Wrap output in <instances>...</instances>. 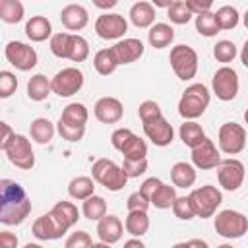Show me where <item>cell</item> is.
I'll use <instances>...</instances> for the list:
<instances>
[{
  "label": "cell",
  "instance_id": "obj_43",
  "mask_svg": "<svg viewBox=\"0 0 248 248\" xmlns=\"http://www.w3.org/2000/svg\"><path fill=\"white\" fill-rule=\"evenodd\" d=\"M172 213H174V217H178L182 221H190V219L196 217V211H194L192 202H190L188 196H178L176 198V202L172 205Z\"/></svg>",
  "mask_w": 248,
  "mask_h": 248
},
{
  "label": "cell",
  "instance_id": "obj_41",
  "mask_svg": "<svg viewBox=\"0 0 248 248\" xmlns=\"http://www.w3.org/2000/svg\"><path fill=\"white\" fill-rule=\"evenodd\" d=\"M70 35L72 33H66V31H60V33H54L50 37V52L56 56V58H68V45H70Z\"/></svg>",
  "mask_w": 248,
  "mask_h": 248
},
{
  "label": "cell",
  "instance_id": "obj_35",
  "mask_svg": "<svg viewBox=\"0 0 248 248\" xmlns=\"http://www.w3.org/2000/svg\"><path fill=\"white\" fill-rule=\"evenodd\" d=\"M23 14L25 8L19 0H0V19L4 23H19Z\"/></svg>",
  "mask_w": 248,
  "mask_h": 248
},
{
  "label": "cell",
  "instance_id": "obj_60",
  "mask_svg": "<svg viewBox=\"0 0 248 248\" xmlns=\"http://www.w3.org/2000/svg\"><path fill=\"white\" fill-rule=\"evenodd\" d=\"M23 248H43V246H41V244H37V242H27Z\"/></svg>",
  "mask_w": 248,
  "mask_h": 248
},
{
  "label": "cell",
  "instance_id": "obj_53",
  "mask_svg": "<svg viewBox=\"0 0 248 248\" xmlns=\"http://www.w3.org/2000/svg\"><path fill=\"white\" fill-rule=\"evenodd\" d=\"M0 248H17V236L10 231L0 232Z\"/></svg>",
  "mask_w": 248,
  "mask_h": 248
},
{
  "label": "cell",
  "instance_id": "obj_2",
  "mask_svg": "<svg viewBox=\"0 0 248 248\" xmlns=\"http://www.w3.org/2000/svg\"><path fill=\"white\" fill-rule=\"evenodd\" d=\"M209 101H211L209 89L203 83H192L184 89L178 101V114L184 120H196L205 112Z\"/></svg>",
  "mask_w": 248,
  "mask_h": 248
},
{
  "label": "cell",
  "instance_id": "obj_26",
  "mask_svg": "<svg viewBox=\"0 0 248 248\" xmlns=\"http://www.w3.org/2000/svg\"><path fill=\"white\" fill-rule=\"evenodd\" d=\"M58 120H62L64 124H70V126L85 128V124L89 120V110L83 103H70L68 107H64L62 116Z\"/></svg>",
  "mask_w": 248,
  "mask_h": 248
},
{
  "label": "cell",
  "instance_id": "obj_49",
  "mask_svg": "<svg viewBox=\"0 0 248 248\" xmlns=\"http://www.w3.org/2000/svg\"><path fill=\"white\" fill-rule=\"evenodd\" d=\"M149 200L138 190V192H134V194H130L128 196V200H126V207H128V211H147L149 209Z\"/></svg>",
  "mask_w": 248,
  "mask_h": 248
},
{
  "label": "cell",
  "instance_id": "obj_51",
  "mask_svg": "<svg viewBox=\"0 0 248 248\" xmlns=\"http://www.w3.org/2000/svg\"><path fill=\"white\" fill-rule=\"evenodd\" d=\"M188 10L194 14V16H202V14H207L211 12L213 8V2L211 0H184Z\"/></svg>",
  "mask_w": 248,
  "mask_h": 248
},
{
  "label": "cell",
  "instance_id": "obj_55",
  "mask_svg": "<svg viewBox=\"0 0 248 248\" xmlns=\"http://www.w3.org/2000/svg\"><path fill=\"white\" fill-rule=\"evenodd\" d=\"M118 2L116 0H93V6L101 8V10H108V8H114Z\"/></svg>",
  "mask_w": 248,
  "mask_h": 248
},
{
  "label": "cell",
  "instance_id": "obj_7",
  "mask_svg": "<svg viewBox=\"0 0 248 248\" xmlns=\"http://www.w3.org/2000/svg\"><path fill=\"white\" fill-rule=\"evenodd\" d=\"M4 153L8 161L21 170H31L35 165V153H33L31 141L23 134H14L10 143L4 147Z\"/></svg>",
  "mask_w": 248,
  "mask_h": 248
},
{
  "label": "cell",
  "instance_id": "obj_6",
  "mask_svg": "<svg viewBox=\"0 0 248 248\" xmlns=\"http://www.w3.org/2000/svg\"><path fill=\"white\" fill-rule=\"evenodd\" d=\"M215 231L223 238H240L248 232V217L234 209H223L215 215Z\"/></svg>",
  "mask_w": 248,
  "mask_h": 248
},
{
  "label": "cell",
  "instance_id": "obj_29",
  "mask_svg": "<svg viewBox=\"0 0 248 248\" xmlns=\"http://www.w3.org/2000/svg\"><path fill=\"white\" fill-rule=\"evenodd\" d=\"M68 194L74 200L85 202L87 198H91L95 194V180L91 176H76L68 184Z\"/></svg>",
  "mask_w": 248,
  "mask_h": 248
},
{
  "label": "cell",
  "instance_id": "obj_18",
  "mask_svg": "<svg viewBox=\"0 0 248 248\" xmlns=\"http://www.w3.org/2000/svg\"><path fill=\"white\" fill-rule=\"evenodd\" d=\"M110 48H112L118 64H132L138 58H141V54H143V43L134 37L122 39V41L114 43V46H110Z\"/></svg>",
  "mask_w": 248,
  "mask_h": 248
},
{
  "label": "cell",
  "instance_id": "obj_33",
  "mask_svg": "<svg viewBox=\"0 0 248 248\" xmlns=\"http://www.w3.org/2000/svg\"><path fill=\"white\" fill-rule=\"evenodd\" d=\"M176 198H178V196H176V188L163 182V184L155 190V194L151 196L149 202H151V205L157 207V209H172Z\"/></svg>",
  "mask_w": 248,
  "mask_h": 248
},
{
  "label": "cell",
  "instance_id": "obj_36",
  "mask_svg": "<svg viewBox=\"0 0 248 248\" xmlns=\"http://www.w3.org/2000/svg\"><path fill=\"white\" fill-rule=\"evenodd\" d=\"M122 157L126 161H141V159H147V143L145 140H141L140 136H132L128 140V143L122 147Z\"/></svg>",
  "mask_w": 248,
  "mask_h": 248
},
{
  "label": "cell",
  "instance_id": "obj_42",
  "mask_svg": "<svg viewBox=\"0 0 248 248\" xmlns=\"http://www.w3.org/2000/svg\"><path fill=\"white\" fill-rule=\"evenodd\" d=\"M213 56L217 58V62H223L225 66L229 62L234 60L236 56V45L232 41H219L215 46H213Z\"/></svg>",
  "mask_w": 248,
  "mask_h": 248
},
{
  "label": "cell",
  "instance_id": "obj_38",
  "mask_svg": "<svg viewBox=\"0 0 248 248\" xmlns=\"http://www.w3.org/2000/svg\"><path fill=\"white\" fill-rule=\"evenodd\" d=\"M215 19H217L221 31H229V29H234L238 25L240 16H238V10L234 6H221L215 12Z\"/></svg>",
  "mask_w": 248,
  "mask_h": 248
},
{
  "label": "cell",
  "instance_id": "obj_25",
  "mask_svg": "<svg viewBox=\"0 0 248 248\" xmlns=\"http://www.w3.org/2000/svg\"><path fill=\"white\" fill-rule=\"evenodd\" d=\"M50 93H52V85H50V79H48L46 76L35 74V76L29 78V81H27V97H29L31 101L41 103V101H45Z\"/></svg>",
  "mask_w": 248,
  "mask_h": 248
},
{
  "label": "cell",
  "instance_id": "obj_45",
  "mask_svg": "<svg viewBox=\"0 0 248 248\" xmlns=\"http://www.w3.org/2000/svg\"><path fill=\"white\" fill-rule=\"evenodd\" d=\"M56 132L62 136V140L66 141H79L83 136H85V128H78V126H70V124H64L62 120L56 122Z\"/></svg>",
  "mask_w": 248,
  "mask_h": 248
},
{
  "label": "cell",
  "instance_id": "obj_34",
  "mask_svg": "<svg viewBox=\"0 0 248 248\" xmlns=\"http://www.w3.org/2000/svg\"><path fill=\"white\" fill-rule=\"evenodd\" d=\"M81 213L85 219H91V221H101L105 215H107V202L105 198L93 194L91 198H87L83 203H81Z\"/></svg>",
  "mask_w": 248,
  "mask_h": 248
},
{
  "label": "cell",
  "instance_id": "obj_44",
  "mask_svg": "<svg viewBox=\"0 0 248 248\" xmlns=\"http://www.w3.org/2000/svg\"><path fill=\"white\" fill-rule=\"evenodd\" d=\"M17 89V78L16 74L8 72V70H2L0 72V97L2 99H8L16 93Z\"/></svg>",
  "mask_w": 248,
  "mask_h": 248
},
{
  "label": "cell",
  "instance_id": "obj_40",
  "mask_svg": "<svg viewBox=\"0 0 248 248\" xmlns=\"http://www.w3.org/2000/svg\"><path fill=\"white\" fill-rule=\"evenodd\" d=\"M167 16H169V19H170L172 23H176V25H186V23L194 17V14L188 10V6H186L184 0L172 2L170 8L167 10Z\"/></svg>",
  "mask_w": 248,
  "mask_h": 248
},
{
  "label": "cell",
  "instance_id": "obj_56",
  "mask_svg": "<svg viewBox=\"0 0 248 248\" xmlns=\"http://www.w3.org/2000/svg\"><path fill=\"white\" fill-rule=\"evenodd\" d=\"M122 248H145V244H143L140 238H134V236H132L130 240H126V242H124V246H122Z\"/></svg>",
  "mask_w": 248,
  "mask_h": 248
},
{
  "label": "cell",
  "instance_id": "obj_64",
  "mask_svg": "<svg viewBox=\"0 0 248 248\" xmlns=\"http://www.w3.org/2000/svg\"><path fill=\"white\" fill-rule=\"evenodd\" d=\"M244 122L248 124V108H246V112H244Z\"/></svg>",
  "mask_w": 248,
  "mask_h": 248
},
{
  "label": "cell",
  "instance_id": "obj_46",
  "mask_svg": "<svg viewBox=\"0 0 248 248\" xmlns=\"http://www.w3.org/2000/svg\"><path fill=\"white\" fill-rule=\"evenodd\" d=\"M91 246H93V240H91L89 232H85V231L72 232L64 242V248H91Z\"/></svg>",
  "mask_w": 248,
  "mask_h": 248
},
{
  "label": "cell",
  "instance_id": "obj_11",
  "mask_svg": "<svg viewBox=\"0 0 248 248\" xmlns=\"http://www.w3.org/2000/svg\"><path fill=\"white\" fill-rule=\"evenodd\" d=\"M50 85H52V93H56L58 97H72L83 87V74L74 66L62 68L60 72L54 74Z\"/></svg>",
  "mask_w": 248,
  "mask_h": 248
},
{
  "label": "cell",
  "instance_id": "obj_14",
  "mask_svg": "<svg viewBox=\"0 0 248 248\" xmlns=\"http://www.w3.org/2000/svg\"><path fill=\"white\" fill-rule=\"evenodd\" d=\"M141 124H143V134L157 147H167L174 140V130L165 116H159V118H153V120H147Z\"/></svg>",
  "mask_w": 248,
  "mask_h": 248
},
{
  "label": "cell",
  "instance_id": "obj_13",
  "mask_svg": "<svg viewBox=\"0 0 248 248\" xmlns=\"http://www.w3.org/2000/svg\"><path fill=\"white\" fill-rule=\"evenodd\" d=\"M128 31V21L120 14H103L95 21V33L105 41H122Z\"/></svg>",
  "mask_w": 248,
  "mask_h": 248
},
{
  "label": "cell",
  "instance_id": "obj_32",
  "mask_svg": "<svg viewBox=\"0 0 248 248\" xmlns=\"http://www.w3.org/2000/svg\"><path fill=\"white\" fill-rule=\"evenodd\" d=\"M93 66H95V70H97L101 76H110V74L116 72V68H118L120 64H118V60H116L112 48H101V50H97L95 56H93Z\"/></svg>",
  "mask_w": 248,
  "mask_h": 248
},
{
  "label": "cell",
  "instance_id": "obj_37",
  "mask_svg": "<svg viewBox=\"0 0 248 248\" xmlns=\"http://www.w3.org/2000/svg\"><path fill=\"white\" fill-rule=\"evenodd\" d=\"M87 58H89V43L81 35L72 33L70 35V45H68V60L85 62Z\"/></svg>",
  "mask_w": 248,
  "mask_h": 248
},
{
  "label": "cell",
  "instance_id": "obj_1",
  "mask_svg": "<svg viewBox=\"0 0 248 248\" xmlns=\"http://www.w3.org/2000/svg\"><path fill=\"white\" fill-rule=\"evenodd\" d=\"M31 211V200L21 184L10 178L0 180V223L19 225Z\"/></svg>",
  "mask_w": 248,
  "mask_h": 248
},
{
  "label": "cell",
  "instance_id": "obj_4",
  "mask_svg": "<svg viewBox=\"0 0 248 248\" xmlns=\"http://www.w3.org/2000/svg\"><path fill=\"white\" fill-rule=\"evenodd\" d=\"M190 202H192V207L196 211V217H202V219H209L215 215L217 207L221 205L223 202V194L217 186H211V184H205V186H200V188H194L190 192Z\"/></svg>",
  "mask_w": 248,
  "mask_h": 248
},
{
  "label": "cell",
  "instance_id": "obj_23",
  "mask_svg": "<svg viewBox=\"0 0 248 248\" xmlns=\"http://www.w3.org/2000/svg\"><path fill=\"white\" fill-rule=\"evenodd\" d=\"M170 180L174 188H190L196 182V167L186 161L174 163L170 167Z\"/></svg>",
  "mask_w": 248,
  "mask_h": 248
},
{
  "label": "cell",
  "instance_id": "obj_16",
  "mask_svg": "<svg viewBox=\"0 0 248 248\" xmlns=\"http://www.w3.org/2000/svg\"><path fill=\"white\" fill-rule=\"evenodd\" d=\"M66 232L68 231L58 223V219L50 211L45 213V215H41V217H37L33 221V234L39 240H58Z\"/></svg>",
  "mask_w": 248,
  "mask_h": 248
},
{
  "label": "cell",
  "instance_id": "obj_20",
  "mask_svg": "<svg viewBox=\"0 0 248 248\" xmlns=\"http://www.w3.org/2000/svg\"><path fill=\"white\" fill-rule=\"evenodd\" d=\"M124 234V225L122 221L116 217V215H105L99 223H97V236L101 242H107V244H114L122 238Z\"/></svg>",
  "mask_w": 248,
  "mask_h": 248
},
{
  "label": "cell",
  "instance_id": "obj_30",
  "mask_svg": "<svg viewBox=\"0 0 248 248\" xmlns=\"http://www.w3.org/2000/svg\"><path fill=\"white\" fill-rule=\"evenodd\" d=\"M124 229L128 234H132L134 238L143 236L149 231V217L147 211H128L126 221H124Z\"/></svg>",
  "mask_w": 248,
  "mask_h": 248
},
{
  "label": "cell",
  "instance_id": "obj_39",
  "mask_svg": "<svg viewBox=\"0 0 248 248\" xmlns=\"http://www.w3.org/2000/svg\"><path fill=\"white\" fill-rule=\"evenodd\" d=\"M196 31L202 37H215L221 31L219 29V23L215 19V14L213 12H207V14L196 16Z\"/></svg>",
  "mask_w": 248,
  "mask_h": 248
},
{
  "label": "cell",
  "instance_id": "obj_24",
  "mask_svg": "<svg viewBox=\"0 0 248 248\" xmlns=\"http://www.w3.org/2000/svg\"><path fill=\"white\" fill-rule=\"evenodd\" d=\"M178 136L182 140V143L190 149L198 147L207 136L203 132V128L196 122V120H184V124H180V130H178Z\"/></svg>",
  "mask_w": 248,
  "mask_h": 248
},
{
  "label": "cell",
  "instance_id": "obj_58",
  "mask_svg": "<svg viewBox=\"0 0 248 248\" xmlns=\"http://www.w3.org/2000/svg\"><path fill=\"white\" fill-rule=\"evenodd\" d=\"M240 62L248 68V39H246L244 45H242V50H240Z\"/></svg>",
  "mask_w": 248,
  "mask_h": 248
},
{
  "label": "cell",
  "instance_id": "obj_21",
  "mask_svg": "<svg viewBox=\"0 0 248 248\" xmlns=\"http://www.w3.org/2000/svg\"><path fill=\"white\" fill-rule=\"evenodd\" d=\"M130 21L140 27V29H151L155 25V6L151 2L140 0L136 4H132L130 8Z\"/></svg>",
  "mask_w": 248,
  "mask_h": 248
},
{
  "label": "cell",
  "instance_id": "obj_9",
  "mask_svg": "<svg viewBox=\"0 0 248 248\" xmlns=\"http://www.w3.org/2000/svg\"><path fill=\"white\" fill-rule=\"evenodd\" d=\"M246 178V169L242 165V161L234 159V157H229V159H223L219 163V169H217V180H219V186L227 192H236L242 182Z\"/></svg>",
  "mask_w": 248,
  "mask_h": 248
},
{
  "label": "cell",
  "instance_id": "obj_63",
  "mask_svg": "<svg viewBox=\"0 0 248 248\" xmlns=\"http://www.w3.org/2000/svg\"><path fill=\"white\" fill-rule=\"evenodd\" d=\"M217 248H234V246H231V244H219Z\"/></svg>",
  "mask_w": 248,
  "mask_h": 248
},
{
  "label": "cell",
  "instance_id": "obj_31",
  "mask_svg": "<svg viewBox=\"0 0 248 248\" xmlns=\"http://www.w3.org/2000/svg\"><path fill=\"white\" fill-rule=\"evenodd\" d=\"M174 39V29L169 23H155L147 31V41L153 48H165L172 43Z\"/></svg>",
  "mask_w": 248,
  "mask_h": 248
},
{
  "label": "cell",
  "instance_id": "obj_15",
  "mask_svg": "<svg viewBox=\"0 0 248 248\" xmlns=\"http://www.w3.org/2000/svg\"><path fill=\"white\" fill-rule=\"evenodd\" d=\"M221 163V155L217 145L213 143V140L205 138L198 147L192 149V165L200 170H211L215 167H219Z\"/></svg>",
  "mask_w": 248,
  "mask_h": 248
},
{
  "label": "cell",
  "instance_id": "obj_10",
  "mask_svg": "<svg viewBox=\"0 0 248 248\" xmlns=\"http://www.w3.org/2000/svg\"><path fill=\"white\" fill-rule=\"evenodd\" d=\"M6 60L19 72H29L37 66V50L21 41H10L4 48Z\"/></svg>",
  "mask_w": 248,
  "mask_h": 248
},
{
  "label": "cell",
  "instance_id": "obj_59",
  "mask_svg": "<svg viewBox=\"0 0 248 248\" xmlns=\"http://www.w3.org/2000/svg\"><path fill=\"white\" fill-rule=\"evenodd\" d=\"M91 248H110V244H107V242H93Z\"/></svg>",
  "mask_w": 248,
  "mask_h": 248
},
{
  "label": "cell",
  "instance_id": "obj_54",
  "mask_svg": "<svg viewBox=\"0 0 248 248\" xmlns=\"http://www.w3.org/2000/svg\"><path fill=\"white\" fill-rule=\"evenodd\" d=\"M14 134H16V132L10 128V124H8V122H2V138H0V149H2V151H4V147L10 143V140L14 138Z\"/></svg>",
  "mask_w": 248,
  "mask_h": 248
},
{
  "label": "cell",
  "instance_id": "obj_17",
  "mask_svg": "<svg viewBox=\"0 0 248 248\" xmlns=\"http://www.w3.org/2000/svg\"><path fill=\"white\" fill-rule=\"evenodd\" d=\"M95 118L103 124H116L122 120L124 116V107L120 103V99L116 97H101L97 103H95Z\"/></svg>",
  "mask_w": 248,
  "mask_h": 248
},
{
  "label": "cell",
  "instance_id": "obj_52",
  "mask_svg": "<svg viewBox=\"0 0 248 248\" xmlns=\"http://www.w3.org/2000/svg\"><path fill=\"white\" fill-rule=\"evenodd\" d=\"M161 184H163V180H161V178H155V176L145 178V180L141 182V186H140V192H141L147 200H151V196L155 194V190H157ZM149 203H151V202H149Z\"/></svg>",
  "mask_w": 248,
  "mask_h": 248
},
{
  "label": "cell",
  "instance_id": "obj_62",
  "mask_svg": "<svg viewBox=\"0 0 248 248\" xmlns=\"http://www.w3.org/2000/svg\"><path fill=\"white\" fill-rule=\"evenodd\" d=\"M242 21H244V27L248 29V10L244 12V16H242Z\"/></svg>",
  "mask_w": 248,
  "mask_h": 248
},
{
  "label": "cell",
  "instance_id": "obj_48",
  "mask_svg": "<svg viewBox=\"0 0 248 248\" xmlns=\"http://www.w3.org/2000/svg\"><path fill=\"white\" fill-rule=\"evenodd\" d=\"M122 170L126 172L128 178H138L147 170V159H141V161H126L124 159Z\"/></svg>",
  "mask_w": 248,
  "mask_h": 248
},
{
  "label": "cell",
  "instance_id": "obj_28",
  "mask_svg": "<svg viewBox=\"0 0 248 248\" xmlns=\"http://www.w3.org/2000/svg\"><path fill=\"white\" fill-rule=\"evenodd\" d=\"M54 132H56V128H54V124L48 118H35L31 122V126H29L31 140L37 141V143H41V145L50 143L52 138H54Z\"/></svg>",
  "mask_w": 248,
  "mask_h": 248
},
{
  "label": "cell",
  "instance_id": "obj_27",
  "mask_svg": "<svg viewBox=\"0 0 248 248\" xmlns=\"http://www.w3.org/2000/svg\"><path fill=\"white\" fill-rule=\"evenodd\" d=\"M50 213L58 219V223L68 231V229H72L76 223H78V219H79V211H78V207L72 203V202H56L54 203V207L50 209Z\"/></svg>",
  "mask_w": 248,
  "mask_h": 248
},
{
  "label": "cell",
  "instance_id": "obj_22",
  "mask_svg": "<svg viewBox=\"0 0 248 248\" xmlns=\"http://www.w3.org/2000/svg\"><path fill=\"white\" fill-rule=\"evenodd\" d=\"M25 35L33 43H43L48 37H52V25L45 16H33L25 23Z\"/></svg>",
  "mask_w": 248,
  "mask_h": 248
},
{
  "label": "cell",
  "instance_id": "obj_5",
  "mask_svg": "<svg viewBox=\"0 0 248 248\" xmlns=\"http://www.w3.org/2000/svg\"><path fill=\"white\" fill-rule=\"evenodd\" d=\"M169 62H170V68L176 74V78L182 81H188V79L196 78V74H198V52L188 45L172 46Z\"/></svg>",
  "mask_w": 248,
  "mask_h": 248
},
{
  "label": "cell",
  "instance_id": "obj_8",
  "mask_svg": "<svg viewBox=\"0 0 248 248\" xmlns=\"http://www.w3.org/2000/svg\"><path fill=\"white\" fill-rule=\"evenodd\" d=\"M217 143L225 155H238L246 147V130L236 122H225L219 128Z\"/></svg>",
  "mask_w": 248,
  "mask_h": 248
},
{
  "label": "cell",
  "instance_id": "obj_12",
  "mask_svg": "<svg viewBox=\"0 0 248 248\" xmlns=\"http://www.w3.org/2000/svg\"><path fill=\"white\" fill-rule=\"evenodd\" d=\"M238 74L231 66H221L211 78V89L219 101H232L238 93Z\"/></svg>",
  "mask_w": 248,
  "mask_h": 248
},
{
  "label": "cell",
  "instance_id": "obj_50",
  "mask_svg": "<svg viewBox=\"0 0 248 248\" xmlns=\"http://www.w3.org/2000/svg\"><path fill=\"white\" fill-rule=\"evenodd\" d=\"M134 136V132L130 130V128H116L114 132H112V136H110V143H112V147L116 149V151H122V147L128 143V140Z\"/></svg>",
  "mask_w": 248,
  "mask_h": 248
},
{
  "label": "cell",
  "instance_id": "obj_61",
  "mask_svg": "<svg viewBox=\"0 0 248 248\" xmlns=\"http://www.w3.org/2000/svg\"><path fill=\"white\" fill-rule=\"evenodd\" d=\"M172 248H188V242H176L172 244Z\"/></svg>",
  "mask_w": 248,
  "mask_h": 248
},
{
  "label": "cell",
  "instance_id": "obj_19",
  "mask_svg": "<svg viewBox=\"0 0 248 248\" xmlns=\"http://www.w3.org/2000/svg\"><path fill=\"white\" fill-rule=\"evenodd\" d=\"M60 21L68 31H81L89 23V14L81 4H68L60 12Z\"/></svg>",
  "mask_w": 248,
  "mask_h": 248
},
{
  "label": "cell",
  "instance_id": "obj_57",
  "mask_svg": "<svg viewBox=\"0 0 248 248\" xmlns=\"http://www.w3.org/2000/svg\"><path fill=\"white\" fill-rule=\"evenodd\" d=\"M188 248H209V244L202 238H192V240H188Z\"/></svg>",
  "mask_w": 248,
  "mask_h": 248
},
{
  "label": "cell",
  "instance_id": "obj_47",
  "mask_svg": "<svg viewBox=\"0 0 248 248\" xmlns=\"http://www.w3.org/2000/svg\"><path fill=\"white\" fill-rule=\"evenodd\" d=\"M138 114H140V120H141V122H147V120H153V118L163 116L161 107H159L155 101H151V99H149V101H143V103L140 105Z\"/></svg>",
  "mask_w": 248,
  "mask_h": 248
},
{
  "label": "cell",
  "instance_id": "obj_3",
  "mask_svg": "<svg viewBox=\"0 0 248 248\" xmlns=\"http://www.w3.org/2000/svg\"><path fill=\"white\" fill-rule=\"evenodd\" d=\"M91 174H93V180H95L97 184L105 186L108 192H118V190H122V188L126 186V182H128V176H126V172L122 170V167L116 165V163L110 161V159H105V157H101V159H97V161L93 163Z\"/></svg>",
  "mask_w": 248,
  "mask_h": 248
}]
</instances>
